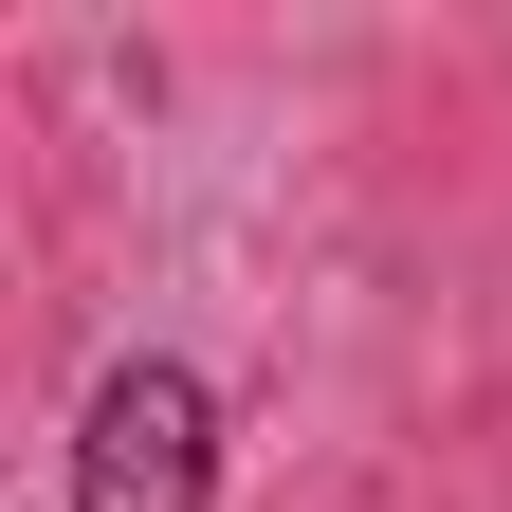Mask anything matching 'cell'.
I'll return each instance as SVG.
<instances>
[{"mask_svg": "<svg viewBox=\"0 0 512 512\" xmlns=\"http://www.w3.org/2000/svg\"><path fill=\"white\" fill-rule=\"evenodd\" d=\"M74 512H220V403H202V366H110L92 384Z\"/></svg>", "mask_w": 512, "mask_h": 512, "instance_id": "1", "label": "cell"}]
</instances>
